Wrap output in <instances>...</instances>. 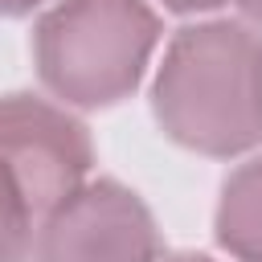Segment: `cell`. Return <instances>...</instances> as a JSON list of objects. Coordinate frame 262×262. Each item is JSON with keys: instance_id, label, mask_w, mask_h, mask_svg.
Returning a JSON list of instances; mask_svg holds the SVG:
<instances>
[{"instance_id": "cell-1", "label": "cell", "mask_w": 262, "mask_h": 262, "mask_svg": "<svg viewBox=\"0 0 262 262\" xmlns=\"http://www.w3.org/2000/svg\"><path fill=\"white\" fill-rule=\"evenodd\" d=\"M160 131L201 156H242L262 143V33L246 20L184 25L156 70Z\"/></svg>"}, {"instance_id": "cell-2", "label": "cell", "mask_w": 262, "mask_h": 262, "mask_svg": "<svg viewBox=\"0 0 262 262\" xmlns=\"http://www.w3.org/2000/svg\"><path fill=\"white\" fill-rule=\"evenodd\" d=\"M160 16L147 0H53L33 29V61L61 106H115L147 74Z\"/></svg>"}, {"instance_id": "cell-3", "label": "cell", "mask_w": 262, "mask_h": 262, "mask_svg": "<svg viewBox=\"0 0 262 262\" xmlns=\"http://www.w3.org/2000/svg\"><path fill=\"white\" fill-rule=\"evenodd\" d=\"M94 143L82 119L37 94H0V176L45 221L90 180Z\"/></svg>"}, {"instance_id": "cell-4", "label": "cell", "mask_w": 262, "mask_h": 262, "mask_svg": "<svg viewBox=\"0 0 262 262\" xmlns=\"http://www.w3.org/2000/svg\"><path fill=\"white\" fill-rule=\"evenodd\" d=\"M160 233L139 192L86 180L37 225L33 262H156Z\"/></svg>"}, {"instance_id": "cell-5", "label": "cell", "mask_w": 262, "mask_h": 262, "mask_svg": "<svg viewBox=\"0 0 262 262\" xmlns=\"http://www.w3.org/2000/svg\"><path fill=\"white\" fill-rule=\"evenodd\" d=\"M217 242L237 262H262V156L229 172L217 201Z\"/></svg>"}, {"instance_id": "cell-6", "label": "cell", "mask_w": 262, "mask_h": 262, "mask_svg": "<svg viewBox=\"0 0 262 262\" xmlns=\"http://www.w3.org/2000/svg\"><path fill=\"white\" fill-rule=\"evenodd\" d=\"M37 225L41 217L33 213V205L0 176V262H29Z\"/></svg>"}, {"instance_id": "cell-7", "label": "cell", "mask_w": 262, "mask_h": 262, "mask_svg": "<svg viewBox=\"0 0 262 262\" xmlns=\"http://www.w3.org/2000/svg\"><path fill=\"white\" fill-rule=\"evenodd\" d=\"M221 4H229V0H164V8H172V12H213Z\"/></svg>"}, {"instance_id": "cell-8", "label": "cell", "mask_w": 262, "mask_h": 262, "mask_svg": "<svg viewBox=\"0 0 262 262\" xmlns=\"http://www.w3.org/2000/svg\"><path fill=\"white\" fill-rule=\"evenodd\" d=\"M45 0H0V12L4 16H25V12H33V8H41Z\"/></svg>"}, {"instance_id": "cell-9", "label": "cell", "mask_w": 262, "mask_h": 262, "mask_svg": "<svg viewBox=\"0 0 262 262\" xmlns=\"http://www.w3.org/2000/svg\"><path fill=\"white\" fill-rule=\"evenodd\" d=\"M237 8H242V16H246V25H254V29H262V0H233Z\"/></svg>"}, {"instance_id": "cell-10", "label": "cell", "mask_w": 262, "mask_h": 262, "mask_svg": "<svg viewBox=\"0 0 262 262\" xmlns=\"http://www.w3.org/2000/svg\"><path fill=\"white\" fill-rule=\"evenodd\" d=\"M168 262H213L209 254H176V258H168Z\"/></svg>"}]
</instances>
